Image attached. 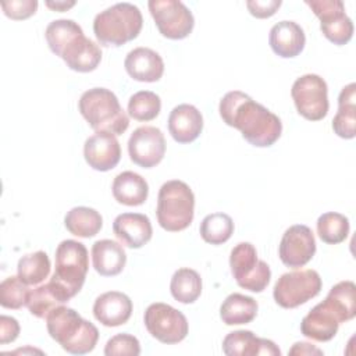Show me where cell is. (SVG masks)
<instances>
[{
    "label": "cell",
    "mask_w": 356,
    "mask_h": 356,
    "mask_svg": "<svg viewBox=\"0 0 356 356\" xmlns=\"http://www.w3.org/2000/svg\"><path fill=\"white\" fill-rule=\"evenodd\" d=\"M218 111L227 125L241 131L243 139L256 147H268L281 136L282 122L278 115L241 90L225 93Z\"/></svg>",
    "instance_id": "1"
},
{
    "label": "cell",
    "mask_w": 356,
    "mask_h": 356,
    "mask_svg": "<svg viewBox=\"0 0 356 356\" xmlns=\"http://www.w3.org/2000/svg\"><path fill=\"white\" fill-rule=\"evenodd\" d=\"M49 335L68 353L85 355L95 349L99 331L78 312L67 306H57L46 316Z\"/></svg>",
    "instance_id": "2"
},
{
    "label": "cell",
    "mask_w": 356,
    "mask_h": 356,
    "mask_svg": "<svg viewBox=\"0 0 356 356\" xmlns=\"http://www.w3.org/2000/svg\"><path fill=\"white\" fill-rule=\"evenodd\" d=\"M78 110L96 132L122 135L129 127V118L117 96L106 88H92L82 93Z\"/></svg>",
    "instance_id": "3"
},
{
    "label": "cell",
    "mask_w": 356,
    "mask_h": 356,
    "mask_svg": "<svg viewBox=\"0 0 356 356\" xmlns=\"http://www.w3.org/2000/svg\"><path fill=\"white\" fill-rule=\"evenodd\" d=\"M142 25V13L135 4L117 3L95 17L93 33L102 46L118 47L136 39Z\"/></svg>",
    "instance_id": "4"
},
{
    "label": "cell",
    "mask_w": 356,
    "mask_h": 356,
    "mask_svg": "<svg viewBox=\"0 0 356 356\" xmlns=\"http://www.w3.org/2000/svg\"><path fill=\"white\" fill-rule=\"evenodd\" d=\"M89 270V254L83 243L65 239L56 249V267L50 282L68 302L83 286Z\"/></svg>",
    "instance_id": "5"
},
{
    "label": "cell",
    "mask_w": 356,
    "mask_h": 356,
    "mask_svg": "<svg viewBox=\"0 0 356 356\" xmlns=\"http://www.w3.org/2000/svg\"><path fill=\"white\" fill-rule=\"evenodd\" d=\"M195 214V195L188 184L171 179L161 185L157 196L156 216L159 225L168 232L186 229Z\"/></svg>",
    "instance_id": "6"
},
{
    "label": "cell",
    "mask_w": 356,
    "mask_h": 356,
    "mask_svg": "<svg viewBox=\"0 0 356 356\" xmlns=\"http://www.w3.org/2000/svg\"><path fill=\"white\" fill-rule=\"evenodd\" d=\"M229 267L236 284L250 292H263L271 278L268 264L259 260L256 248L249 242H241L232 248Z\"/></svg>",
    "instance_id": "7"
},
{
    "label": "cell",
    "mask_w": 356,
    "mask_h": 356,
    "mask_svg": "<svg viewBox=\"0 0 356 356\" xmlns=\"http://www.w3.org/2000/svg\"><path fill=\"white\" fill-rule=\"evenodd\" d=\"M321 286V277L316 270H296L285 273L277 280L273 296L278 306L284 309H295L317 296Z\"/></svg>",
    "instance_id": "8"
},
{
    "label": "cell",
    "mask_w": 356,
    "mask_h": 356,
    "mask_svg": "<svg viewBox=\"0 0 356 356\" xmlns=\"http://www.w3.org/2000/svg\"><path fill=\"white\" fill-rule=\"evenodd\" d=\"M143 323L149 334L161 343L174 345L185 339L189 331L188 320L178 309L156 302L147 306Z\"/></svg>",
    "instance_id": "9"
},
{
    "label": "cell",
    "mask_w": 356,
    "mask_h": 356,
    "mask_svg": "<svg viewBox=\"0 0 356 356\" xmlns=\"http://www.w3.org/2000/svg\"><path fill=\"white\" fill-rule=\"evenodd\" d=\"M291 96L298 113L309 121H320L328 113V88L320 75L299 76L292 85Z\"/></svg>",
    "instance_id": "10"
},
{
    "label": "cell",
    "mask_w": 356,
    "mask_h": 356,
    "mask_svg": "<svg viewBox=\"0 0 356 356\" xmlns=\"http://www.w3.org/2000/svg\"><path fill=\"white\" fill-rule=\"evenodd\" d=\"M147 6L159 32L164 38L181 40L192 32L195 18L192 11L182 1L150 0Z\"/></svg>",
    "instance_id": "11"
},
{
    "label": "cell",
    "mask_w": 356,
    "mask_h": 356,
    "mask_svg": "<svg viewBox=\"0 0 356 356\" xmlns=\"http://www.w3.org/2000/svg\"><path fill=\"white\" fill-rule=\"evenodd\" d=\"M305 3L320 19V29L330 42L343 46L352 39L353 22L346 15L341 0H306Z\"/></svg>",
    "instance_id": "12"
},
{
    "label": "cell",
    "mask_w": 356,
    "mask_h": 356,
    "mask_svg": "<svg viewBox=\"0 0 356 356\" xmlns=\"http://www.w3.org/2000/svg\"><path fill=\"white\" fill-rule=\"evenodd\" d=\"M128 154L142 168L156 167L165 154V139L156 127H139L128 139Z\"/></svg>",
    "instance_id": "13"
},
{
    "label": "cell",
    "mask_w": 356,
    "mask_h": 356,
    "mask_svg": "<svg viewBox=\"0 0 356 356\" xmlns=\"http://www.w3.org/2000/svg\"><path fill=\"white\" fill-rule=\"evenodd\" d=\"M316 253V239L313 231L303 224L289 227L280 242L278 254L281 261L291 268L307 264Z\"/></svg>",
    "instance_id": "14"
},
{
    "label": "cell",
    "mask_w": 356,
    "mask_h": 356,
    "mask_svg": "<svg viewBox=\"0 0 356 356\" xmlns=\"http://www.w3.org/2000/svg\"><path fill=\"white\" fill-rule=\"evenodd\" d=\"M83 157L93 170L102 172L110 171L120 163V142L110 132H96L85 140Z\"/></svg>",
    "instance_id": "15"
},
{
    "label": "cell",
    "mask_w": 356,
    "mask_h": 356,
    "mask_svg": "<svg viewBox=\"0 0 356 356\" xmlns=\"http://www.w3.org/2000/svg\"><path fill=\"white\" fill-rule=\"evenodd\" d=\"M222 352L227 356H280V348L270 339L259 338L249 330H238L227 334L222 341Z\"/></svg>",
    "instance_id": "16"
},
{
    "label": "cell",
    "mask_w": 356,
    "mask_h": 356,
    "mask_svg": "<svg viewBox=\"0 0 356 356\" xmlns=\"http://www.w3.org/2000/svg\"><path fill=\"white\" fill-rule=\"evenodd\" d=\"M113 232L125 246L139 249L152 239L153 228L147 216L142 213H122L114 218Z\"/></svg>",
    "instance_id": "17"
},
{
    "label": "cell",
    "mask_w": 356,
    "mask_h": 356,
    "mask_svg": "<svg viewBox=\"0 0 356 356\" xmlns=\"http://www.w3.org/2000/svg\"><path fill=\"white\" fill-rule=\"evenodd\" d=\"M132 314V300L118 291H108L96 298L93 303L95 318L106 327L125 324Z\"/></svg>",
    "instance_id": "18"
},
{
    "label": "cell",
    "mask_w": 356,
    "mask_h": 356,
    "mask_svg": "<svg viewBox=\"0 0 356 356\" xmlns=\"http://www.w3.org/2000/svg\"><path fill=\"white\" fill-rule=\"evenodd\" d=\"M67 67L76 72H90L97 68L102 61L100 47L83 33L75 36L60 53Z\"/></svg>",
    "instance_id": "19"
},
{
    "label": "cell",
    "mask_w": 356,
    "mask_h": 356,
    "mask_svg": "<svg viewBox=\"0 0 356 356\" xmlns=\"http://www.w3.org/2000/svg\"><path fill=\"white\" fill-rule=\"evenodd\" d=\"M124 67L128 75L139 82H157L164 74L161 56L149 47L131 50L125 57Z\"/></svg>",
    "instance_id": "20"
},
{
    "label": "cell",
    "mask_w": 356,
    "mask_h": 356,
    "mask_svg": "<svg viewBox=\"0 0 356 356\" xmlns=\"http://www.w3.org/2000/svg\"><path fill=\"white\" fill-rule=\"evenodd\" d=\"M203 129L202 113L192 104H178L168 115V132L178 143H191Z\"/></svg>",
    "instance_id": "21"
},
{
    "label": "cell",
    "mask_w": 356,
    "mask_h": 356,
    "mask_svg": "<svg viewBox=\"0 0 356 356\" xmlns=\"http://www.w3.org/2000/svg\"><path fill=\"white\" fill-rule=\"evenodd\" d=\"M268 43L277 56L292 58L305 49L306 36L302 26L295 21H280L270 29Z\"/></svg>",
    "instance_id": "22"
},
{
    "label": "cell",
    "mask_w": 356,
    "mask_h": 356,
    "mask_svg": "<svg viewBox=\"0 0 356 356\" xmlns=\"http://www.w3.org/2000/svg\"><path fill=\"white\" fill-rule=\"evenodd\" d=\"M339 321L334 312L324 303L316 305L300 321V332L313 341H331L339 328Z\"/></svg>",
    "instance_id": "23"
},
{
    "label": "cell",
    "mask_w": 356,
    "mask_h": 356,
    "mask_svg": "<svg viewBox=\"0 0 356 356\" xmlns=\"http://www.w3.org/2000/svg\"><path fill=\"white\" fill-rule=\"evenodd\" d=\"M92 263L97 274L103 277H113L124 270L127 254L118 242L100 239L92 245Z\"/></svg>",
    "instance_id": "24"
},
{
    "label": "cell",
    "mask_w": 356,
    "mask_h": 356,
    "mask_svg": "<svg viewBox=\"0 0 356 356\" xmlns=\"http://www.w3.org/2000/svg\"><path fill=\"white\" fill-rule=\"evenodd\" d=\"M111 191L118 203L125 206H140L147 199L149 185L142 175L134 171H122L114 178Z\"/></svg>",
    "instance_id": "25"
},
{
    "label": "cell",
    "mask_w": 356,
    "mask_h": 356,
    "mask_svg": "<svg viewBox=\"0 0 356 356\" xmlns=\"http://www.w3.org/2000/svg\"><path fill=\"white\" fill-rule=\"evenodd\" d=\"M356 85L352 82L342 88L338 96V111L332 120L334 132L343 139H353L356 135Z\"/></svg>",
    "instance_id": "26"
},
{
    "label": "cell",
    "mask_w": 356,
    "mask_h": 356,
    "mask_svg": "<svg viewBox=\"0 0 356 356\" xmlns=\"http://www.w3.org/2000/svg\"><path fill=\"white\" fill-rule=\"evenodd\" d=\"M259 305L248 295L234 292L220 306V317L227 325L249 324L257 316Z\"/></svg>",
    "instance_id": "27"
},
{
    "label": "cell",
    "mask_w": 356,
    "mask_h": 356,
    "mask_svg": "<svg viewBox=\"0 0 356 356\" xmlns=\"http://www.w3.org/2000/svg\"><path fill=\"white\" fill-rule=\"evenodd\" d=\"M337 316L339 323H346L356 316V285L352 281L335 284L323 300Z\"/></svg>",
    "instance_id": "28"
},
{
    "label": "cell",
    "mask_w": 356,
    "mask_h": 356,
    "mask_svg": "<svg viewBox=\"0 0 356 356\" xmlns=\"http://www.w3.org/2000/svg\"><path fill=\"white\" fill-rule=\"evenodd\" d=\"M64 225L75 236L92 238L102 229L103 218L97 210L86 206H78L67 211Z\"/></svg>",
    "instance_id": "29"
},
{
    "label": "cell",
    "mask_w": 356,
    "mask_h": 356,
    "mask_svg": "<svg viewBox=\"0 0 356 356\" xmlns=\"http://www.w3.org/2000/svg\"><path fill=\"white\" fill-rule=\"evenodd\" d=\"M170 291L177 302L184 305L193 303L202 293V278L192 268H178L171 277Z\"/></svg>",
    "instance_id": "30"
},
{
    "label": "cell",
    "mask_w": 356,
    "mask_h": 356,
    "mask_svg": "<svg viewBox=\"0 0 356 356\" xmlns=\"http://www.w3.org/2000/svg\"><path fill=\"white\" fill-rule=\"evenodd\" d=\"M50 259L46 252L38 250L22 256L17 264L18 277L26 285H39L50 274Z\"/></svg>",
    "instance_id": "31"
},
{
    "label": "cell",
    "mask_w": 356,
    "mask_h": 356,
    "mask_svg": "<svg viewBox=\"0 0 356 356\" xmlns=\"http://www.w3.org/2000/svg\"><path fill=\"white\" fill-rule=\"evenodd\" d=\"M67 303L56 286L49 281L32 289L26 302L29 313L38 318H46V316L57 306Z\"/></svg>",
    "instance_id": "32"
},
{
    "label": "cell",
    "mask_w": 356,
    "mask_h": 356,
    "mask_svg": "<svg viewBox=\"0 0 356 356\" xmlns=\"http://www.w3.org/2000/svg\"><path fill=\"white\" fill-rule=\"evenodd\" d=\"M199 232L204 242L221 245L234 234V221L225 213H211L202 220Z\"/></svg>",
    "instance_id": "33"
},
{
    "label": "cell",
    "mask_w": 356,
    "mask_h": 356,
    "mask_svg": "<svg viewBox=\"0 0 356 356\" xmlns=\"http://www.w3.org/2000/svg\"><path fill=\"white\" fill-rule=\"evenodd\" d=\"M317 234L328 245L341 243L349 235V220L337 211L324 213L317 220Z\"/></svg>",
    "instance_id": "34"
},
{
    "label": "cell",
    "mask_w": 356,
    "mask_h": 356,
    "mask_svg": "<svg viewBox=\"0 0 356 356\" xmlns=\"http://www.w3.org/2000/svg\"><path fill=\"white\" fill-rule=\"evenodd\" d=\"M83 33L82 28L78 25V22L72 19H56L51 21L46 31H44V38L46 42L50 47V50L56 54L60 56L63 49L78 35Z\"/></svg>",
    "instance_id": "35"
},
{
    "label": "cell",
    "mask_w": 356,
    "mask_h": 356,
    "mask_svg": "<svg viewBox=\"0 0 356 356\" xmlns=\"http://www.w3.org/2000/svg\"><path fill=\"white\" fill-rule=\"evenodd\" d=\"M160 96L150 90H139L128 100V115L140 122L154 120L160 114Z\"/></svg>",
    "instance_id": "36"
},
{
    "label": "cell",
    "mask_w": 356,
    "mask_h": 356,
    "mask_svg": "<svg viewBox=\"0 0 356 356\" xmlns=\"http://www.w3.org/2000/svg\"><path fill=\"white\" fill-rule=\"evenodd\" d=\"M29 293L28 285L18 275L7 277L0 284V305L4 309H21L26 306Z\"/></svg>",
    "instance_id": "37"
},
{
    "label": "cell",
    "mask_w": 356,
    "mask_h": 356,
    "mask_svg": "<svg viewBox=\"0 0 356 356\" xmlns=\"http://www.w3.org/2000/svg\"><path fill=\"white\" fill-rule=\"evenodd\" d=\"M140 353V343L136 337L122 332L111 337L106 346V356H138Z\"/></svg>",
    "instance_id": "38"
},
{
    "label": "cell",
    "mask_w": 356,
    "mask_h": 356,
    "mask_svg": "<svg viewBox=\"0 0 356 356\" xmlns=\"http://www.w3.org/2000/svg\"><path fill=\"white\" fill-rule=\"evenodd\" d=\"M1 8H3V13L6 14V17L19 21V19H26L36 13L38 1L36 0L3 1Z\"/></svg>",
    "instance_id": "39"
},
{
    "label": "cell",
    "mask_w": 356,
    "mask_h": 356,
    "mask_svg": "<svg viewBox=\"0 0 356 356\" xmlns=\"http://www.w3.org/2000/svg\"><path fill=\"white\" fill-rule=\"evenodd\" d=\"M281 0H249L246 7L249 13L256 18H268L277 13L281 7Z\"/></svg>",
    "instance_id": "40"
},
{
    "label": "cell",
    "mask_w": 356,
    "mask_h": 356,
    "mask_svg": "<svg viewBox=\"0 0 356 356\" xmlns=\"http://www.w3.org/2000/svg\"><path fill=\"white\" fill-rule=\"evenodd\" d=\"M19 324L14 317L0 316V343L6 345L18 338Z\"/></svg>",
    "instance_id": "41"
},
{
    "label": "cell",
    "mask_w": 356,
    "mask_h": 356,
    "mask_svg": "<svg viewBox=\"0 0 356 356\" xmlns=\"http://www.w3.org/2000/svg\"><path fill=\"white\" fill-rule=\"evenodd\" d=\"M289 355H323V350L309 342H296L289 349Z\"/></svg>",
    "instance_id": "42"
},
{
    "label": "cell",
    "mask_w": 356,
    "mask_h": 356,
    "mask_svg": "<svg viewBox=\"0 0 356 356\" xmlns=\"http://www.w3.org/2000/svg\"><path fill=\"white\" fill-rule=\"evenodd\" d=\"M75 1H46V7L51 8L53 11H67L68 8L74 7Z\"/></svg>",
    "instance_id": "43"
}]
</instances>
